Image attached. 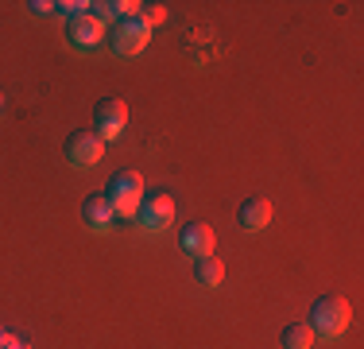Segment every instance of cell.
<instances>
[{
    "label": "cell",
    "mask_w": 364,
    "mask_h": 349,
    "mask_svg": "<svg viewBox=\"0 0 364 349\" xmlns=\"http://www.w3.org/2000/svg\"><path fill=\"white\" fill-rule=\"evenodd\" d=\"M28 8H31V12H36V16H43V12H50V8H55V4H47V0H28Z\"/></svg>",
    "instance_id": "cell-16"
},
{
    "label": "cell",
    "mask_w": 364,
    "mask_h": 349,
    "mask_svg": "<svg viewBox=\"0 0 364 349\" xmlns=\"http://www.w3.org/2000/svg\"><path fill=\"white\" fill-rule=\"evenodd\" d=\"M140 16H144V20H147V24H159V20H163V16H167V12H163V4H147V8H144V12H140Z\"/></svg>",
    "instance_id": "cell-15"
},
{
    "label": "cell",
    "mask_w": 364,
    "mask_h": 349,
    "mask_svg": "<svg viewBox=\"0 0 364 349\" xmlns=\"http://www.w3.org/2000/svg\"><path fill=\"white\" fill-rule=\"evenodd\" d=\"M194 279H198L202 287H218L221 279H225V264L213 256V252H210V256H198V260H194Z\"/></svg>",
    "instance_id": "cell-13"
},
{
    "label": "cell",
    "mask_w": 364,
    "mask_h": 349,
    "mask_svg": "<svg viewBox=\"0 0 364 349\" xmlns=\"http://www.w3.org/2000/svg\"><path fill=\"white\" fill-rule=\"evenodd\" d=\"M267 222H272V202H267V198L248 194L245 202L237 206V225H240V229L256 233V229H264Z\"/></svg>",
    "instance_id": "cell-8"
},
{
    "label": "cell",
    "mask_w": 364,
    "mask_h": 349,
    "mask_svg": "<svg viewBox=\"0 0 364 349\" xmlns=\"http://www.w3.org/2000/svg\"><path fill=\"white\" fill-rule=\"evenodd\" d=\"M178 249L186 252V256H210L213 252V229L205 222H186L178 229Z\"/></svg>",
    "instance_id": "cell-7"
},
{
    "label": "cell",
    "mask_w": 364,
    "mask_h": 349,
    "mask_svg": "<svg viewBox=\"0 0 364 349\" xmlns=\"http://www.w3.org/2000/svg\"><path fill=\"white\" fill-rule=\"evenodd\" d=\"M112 217H117V214H112V206H109L105 194H90V198L82 202V222L90 225V229L105 233L109 225H112Z\"/></svg>",
    "instance_id": "cell-9"
},
{
    "label": "cell",
    "mask_w": 364,
    "mask_h": 349,
    "mask_svg": "<svg viewBox=\"0 0 364 349\" xmlns=\"http://www.w3.org/2000/svg\"><path fill=\"white\" fill-rule=\"evenodd\" d=\"M55 8L63 16H70V20H82V16L90 12V4H85V0H63V4H55Z\"/></svg>",
    "instance_id": "cell-14"
},
{
    "label": "cell",
    "mask_w": 364,
    "mask_h": 349,
    "mask_svg": "<svg viewBox=\"0 0 364 349\" xmlns=\"http://www.w3.org/2000/svg\"><path fill=\"white\" fill-rule=\"evenodd\" d=\"M4 349H31V345H23V342H16V338H8V342H4Z\"/></svg>",
    "instance_id": "cell-17"
},
{
    "label": "cell",
    "mask_w": 364,
    "mask_h": 349,
    "mask_svg": "<svg viewBox=\"0 0 364 349\" xmlns=\"http://www.w3.org/2000/svg\"><path fill=\"white\" fill-rule=\"evenodd\" d=\"M279 349H314V330L306 322H287L279 334Z\"/></svg>",
    "instance_id": "cell-12"
},
{
    "label": "cell",
    "mask_w": 364,
    "mask_h": 349,
    "mask_svg": "<svg viewBox=\"0 0 364 349\" xmlns=\"http://www.w3.org/2000/svg\"><path fill=\"white\" fill-rule=\"evenodd\" d=\"M349 318H353V307H349L345 295H322V299H314V307H310L306 326L314 330V338H337L349 326Z\"/></svg>",
    "instance_id": "cell-1"
},
{
    "label": "cell",
    "mask_w": 364,
    "mask_h": 349,
    "mask_svg": "<svg viewBox=\"0 0 364 349\" xmlns=\"http://www.w3.org/2000/svg\"><path fill=\"white\" fill-rule=\"evenodd\" d=\"M147 39H151V24H147L140 12L117 20V24H112V31H109V47H112V55H120V58H124V55H140V51L147 47Z\"/></svg>",
    "instance_id": "cell-2"
},
{
    "label": "cell",
    "mask_w": 364,
    "mask_h": 349,
    "mask_svg": "<svg viewBox=\"0 0 364 349\" xmlns=\"http://www.w3.org/2000/svg\"><path fill=\"white\" fill-rule=\"evenodd\" d=\"M70 43L77 51H93L101 43V24L93 20L90 12H85L82 20H70Z\"/></svg>",
    "instance_id": "cell-10"
},
{
    "label": "cell",
    "mask_w": 364,
    "mask_h": 349,
    "mask_svg": "<svg viewBox=\"0 0 364 349\" xmlns=\"http://www.w3.org/2000/svg\"><path fill=\"white\" fill-rule=\"evenodd\" d=\"M8 338H12V334H8L4 326H0V349H4V342H8Z\"/></svg>",
    "instance_id": "cell-18"
},
{
    "label": "cell",
    "mask_w": 364,
    "mask_h": 349,
    "mask_svg": "<svg viewBox=\"0 0 364 349\" xmlns=\"http://www.w3.org/2000/svg\"><path fill=\"white\" fill-rule=\"evenodd\" d=\"M0 101H4V93H0Z\"/></svg>",
    "instance_id": "cell-19"
},
{
    "label": "cell",
    "mask_w": 364,
    "mask_h": 349,
    "mask_svg": "<svg viewBox=\"0 0 364 349\" xmlns=\"http://www.w3.org/2000/svg\"><path fill=\"white\" fill-rule=\"evenodd\" d=\"M136 217H140V225H144L147 233H159V229H167V225L175 222V202H171L167 190L144 194L140 206H136Z\"/></svg>",
    "instance_id": "cell-5"
},
{
    "label": "cell",
    "mask_w": 364,
    "mask_h": 349,
    "mask_svg": "<svg viewBox=\"0 0 364 349\" xmlns=\"http://www.w3.org/2000/svg\"><path fill=\"white\" fill-rule=\"evenodd\" d=\"M101 194L109 198L112 214L128 217V214H136V206H140V198H144V179L136 171H112Z\"/></svg>",
    "instance_id": "cell-3"
},
{
    "label": "cell",
    "mask_w": 364,
    "mask_h": 349,
    "mask_svg": "<svg viewBox=\"0 0 364 349\" xmlns=\"http://www.w3.org/2000/svg\"><path fill=\"white\" fill-rule=\"evenodd\" d=\"M124 125H128V105L120 98H105L97 105V113H93V132H97L101 140L120 136V132H124Z\"/></svg>",
    "instance_id": "cell-6"
},
{
    "label": "cell",
    "mask_w": 364,
    "mask_h": 349,
    "mask_svg": "<svg viewBox=\"0 0 364 349\" xmlns=\"http://www.w3.org/2000/svg\"><path fill=\"white\" fill-rule=\"evenodd\" d=\"M132 8H140V4H132V0H97V4H90V16L97 24H105V20H124V16H132Z\"/></svg>",
    "instance_id": "cell-11"
},
{
    "label": "cell",
    "mask_w": 364,
    "mask_h": 349,
    "mask_svg": "<svg viewBox=\"0 0 364 349\" xmlns=\"http://www.w3.org/2000/svg\"><path fill=\"white\" fill-rule=\"evenodd\" d=\"M63 152L74 167H93V163L101 160V152H105V140L93 132V128H74V132L66 136Z\"/></svg>",
    "instance_id": "cell-4"
}]
</instances>
